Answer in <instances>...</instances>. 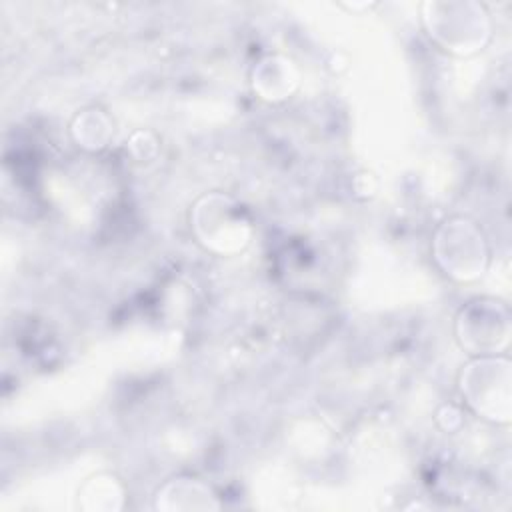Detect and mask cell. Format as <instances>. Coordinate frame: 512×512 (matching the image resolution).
I'll use <instances>...</instances> for the list:
<instances>
[{
    "label": "cell",
    "mask_w": 512,
    "mask_h": 512,
    "mask_svg": "<svg viewBox=\"0 0 512 512\" xmlns=\"http://www.w3.org/2000/svg\"><path fill=\"white\" fill-rule=\"evenodd\" d=\"M422 20L428 36L458 56L482 50L490 38L488 14L476 2H426Z\"/></svg>",
    "instance_id": "obj_3"
},
{
    "label": "cell",
    "mask_w": 512,
    "mask_h": 512,
    "mask_svg": "<svg viewBox=\"0 0 512 512\" xmlns=\"http://www.w3.org/2000/svg\"><path fill=\"white\" fill-rule=\"evenodd\" d=\"M432 254L440 270L456 282L478 280L490 260L482 228L466 216H452L436 228Z\"/></svg>",
    "instance_id": "obj_1"
},
{
    "label": "cell",
    "mask_w": 512,
    "mask_h": 512,
    "mask_svg": "<svg viewBox=\"0 0 512 512\" xmlns=\"http://www.w3.org/2000/svg\"><path fill=\"white\" fill-rule=\"evenodd\" d=\"M510 360L504 356H476L462 366L458 388L464 402L480 418L508 424L512 414Z\"/></svg>",
    "instance_id": "obj_2"
},
{
    "label": "cell",
    "mask_w": 512,
    "mask_h": 512,
    "mask_svg": "<svg viewBox=\"0 0 512 512\" xmlns=\"http://www.w3.org/2000/svg\"><path fill=\"white\" fill-rule=\"evenodd\" d=\"M112 122L102 110H84L72 122V136L86 150H102L112 138Z\"/></svg>",
    "instance_id": "obj_8"
},
{
    "label": "cell",
    "mask_w": 512,
    "mask_h": 512,
    "mask_svg": "<svg viewBox=\"0 0 512 512\" xmlns=\"http://www.w3.org/2000/svg\"><path fill=\"white\" fill-rule=\"evenodd\" d=\"M298 84L294 62L284 56H268L258 62L252 72V88L268 102L288 98Z\"/></svg>",
    "instance_id": "obj_7"
},
{
    "label": "cell",
    "mask_w": 512,
    "mask_h": 512,
    "mask_svg": "<svg viewBox=\"0 0 512 512\" xmlns=\"http://www.w3.org/2000/svg\"><path fill=\"white\" fill-rule=\"evenodd\" d=\"M190 220L198 242L206 250L222 256L242 252L252 236L244 208L222 192L204 194L194 204Z\"/></svg>",
    "instance_id": "obj_4"
},
{
    "label": "cell",
    "mask_w": 512,
    "mask_h": 512,
    "mask_svg": "<svg viewBox=\"0 0 512 512\" xmlns=\"http://www.w3.org/2000/svg\"><path fill=\"white\" fill-rule=\"evenodd\" d=\"M456 336L474 356L498 354L510 338L508 306L490 298L468 302L456 316Z\"/></svg>",
    "instance_id": "obj_5"
},
{
    "label": "cell",
    "mask_w": 512,
    "mask_h": 512,
    "mask_svg": "<svg viewBox=\"0 0 512 512\" xmlns=\"http://www.w3.org/2000/svg\"><path fill=\"white\" fill-rule=\"evenodd\" d=\"M158 510H214L220 508L214 490L198 478L178 476L164 482L154 496Z\"/></svg>",
    "instance_id": "obj_6"
}]
</instances>
